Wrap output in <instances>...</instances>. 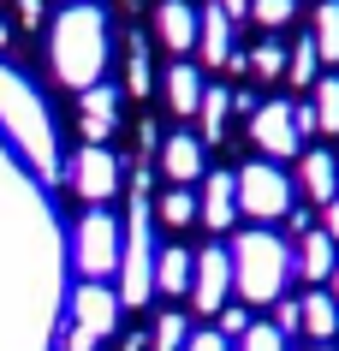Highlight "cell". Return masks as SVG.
Instances as JSON below:
<instances>
[{
    "label": "cell",
    "mask_w": 339,
    "mask_h": 351,
    "mask_svg": "<svg viewBox=\"0 0 339 351\" xmlns=\"http://www.w3.org/2000/svg\"><path fill=\"white\" fill-rule=\"evenodd\" d=\"M0 137L18 149V161L30 167V179H48L54 185L60 173V131L48 119V101L30 90V77L0 66Z\"/></svg>",
    "instance_id": "6da1fadb"
},
{
    "label": "cell",
    "mask_w": 339,
    "mask_h": 351,
    "mask_svg": "<svg viewBox=\"0 0 339 351\" xmlns=\"http://www.w3.org/2000/svg\"><path fill=\"white\" fill-rule=\"evenodd\" d=\"M48 60H54V77L66 90H95L101 72H108L113 60V30H108V12L90 6V0H77L54 19V36H48Z\"/></svg>",
    "instance_id": "7a4b0ae2"
},
{
    "label": "cell",
    "mask_w": 339,
    "mask_h": 351,
    "mask_svg": "<svg viewBox=\"0 0 339 351\" xmlns=\"http://www.w3.org/2000/svg\"><path fill=\"white\" fill-rule=\"evenodd\" d=\"M286 280H292V244L274 239L268 226H250L232 244V292L244 304H280Z\"/></svg>",
    "instance_id": "3957f363"
},
{
    "label": "cell",
    "mask_w": 339,
    "mask_h": 351,
    "mask_svg": "<svg viewBox=\"0 0 339 351\" xmlns=\"http://www.w3.org/2000/svg\"><path fill=\"white\" fill-rule=\"evenodd\" d=\"M155 226H149V191L137 179V197L125 208V244H119V304H149L155 298Z\"/></svg>",
    "instance_id": "277c9868"
},
{
    "label": "cell",
    "mask_w": 339,
    "mask_h": 351,
    "mask_svg": "<svg viewBox=\"0 0 339 351\" xmlns=\"http://www.w3.org/2000/svg\"><path fill=\"white\" fill-rule=\"evenodd\" d=\"M119 244H125V221L113 208H84L72 226V268L84 280H119Z\"/></svg>",
    "instance_id": "5b68a950"
},
{
    "label": "cell",
    "mask_w": 339,
    "mask_h": 351,
    "mask_svg": "<svg viewBox=\"0 0 339 351\" xmlns=\"http://www.w3.org/2000/svg\"><path fill=\"white\" fill-rule=\"evenodd\" d=\"M292 208H298V191H292V179H286L274 161L238 167V215H250L256 226H268V221H286Z\"/></svg>",
    "instance_id": "8992f818"
},
{
    "label": "cell",
    "mask_w": 339,
    "mask_h": 351,
    "mask_svg": "<svg viewBox=\"0 0 339 351\" xmlns=\"http://www.w3.org/2000/svg\"><path fill=\"white\" fill-rule=\"evenodd\" d=\"M226 304H232V250L226 244H203L197 268H190V310L221 315Z\"/></svg>",
    "instance_id": "52a82bcc"
},
{
    "label": "cell",
    "mask_w": 339,
    "mask_h": 351,
    "mask_svg": "<svg viewBox=\"0 0 339 351\" xmlns=\"http://www.w3.org/2000/svg\"><path fill=\"white\" fill-rule=\"evenodd\" d=\"M119 310H125V304H119V286H113V280H84V286L72 292V328H84L95 346L113 339Z\"/></svg>",
    "instance_id": "ba28073f"
},
{
    "label": "cell",
    "mask_w": 339,
    "mask_h": 351,
    "mask_svg": "<svg viewBox=\"0 0 339 351\" xmlns=\"http://www.w3.org/2000/svg\"><path fill=\"white\" fill-rule=\"evenodd\" d=\"M72 191L84 197V208H108L119 197V161H113V149L101 143H84L72 161Z\"/></svg>",
    "instance_id": "9c48e42d"
},
{
    "label": "cell",
    "mask_w": 339,
    "mask_h": 351,
    "mask_svg": "<svg viewBox=\"0 0 339 351\" xmlns=\"http://www.w3.org/2000/svg\"><path fill=\"white\" fill-rule=\"evenodd\" d=\"M250 143L262 149V161H280V155H298L303 149V131L292 119V101H262L250 113Z\"/></svg>",
    "instance_id": "30bf717a"
},
{
    "label": "cell",
    "mask_w": 339,
    "mask_h": 351,
    "mask_svg": "<svg viewBox=\"0 0 339 351\" xmlns=\"http://www.w3.org/2000/svg\"><path fill=\"white\" fill-rule=\"evenodd\" d=\"M161 167L173 185H197L208 173V143L197 131H173V137H161Z\"/></svg>",
    "instance_id": "8fae6325"
},
{
    "label": "cell",
    "mask_w": 339,
    "mask_h": 351,
    "mask_svg": "<svg viewBox=\"0 0 339 351\" xmlns=\"http://www.w3.org/2000/svg\"><path fill=\"white\" fill-rule=\"evenodd\" d=\"M197 221H203L208 232H226V226L238 221V173H203Z\"/></svg>",
    "instance_id": "7c38bea8"
},
{
    "label": "cell",
    "mask_w": 339,
    "mask_h": 351,
    "mask_svg": "<svg viewBox=\"0 0 339 351\" xmlns=\"http://www.w3.org/2000/svg\"><path fill=\"white\" fill-rule=\"evenodd\" d=\"M197 12H203V30H197V60H203V66H221V72L244 66V54L232 48V19H226L221 6H197Z\"/></svg>",
    "instance_id": "4fadbf2b"
},
{
    "label": "cell",
    "mask_w": 339,
    "mask_h": 351,
    "mask_svg": "<svg viewBox=\"0 0 339 351\" xmlns=\"http://www.w3.org/2000/svg\"><path fill=\"white\" fill-rule=\"evenodd\" d=\"M155 30L167 42L173 54H197V30H203V12L190 0H161L155 6Z\"/></svg>",
    "instance_id": "5bb4252c"
},
{
    "label": "cell",
    "mask_w": 339,
    "mask_h": 351,
    "mask_svg": "<svg viewBox=\"0 0 339 351\" xmlns=\"http://www.w3.org/2000/svg\"><path fill=\"white\" fill-rule=\"evenodd\" d=\"M298 191L310 197V203H334L339 197V161H334V149H303V161H298Z\"/></svg>",
    "instance_id": "9a60e30c"
},
{
    "label": "cell",
    "mask_w": 339,
    "mask_h": 351,
    "mask_svg": "<svg viewBox=\"0 0 339 351\" xmlns=\"http://www.w3.org/2000/svg\"><path fill=\"white\" fill-rule=\"evenodd\" d=\"M113 119H119V95L108 84H95V90L77 95V125H84V143H108L113 137Z\"/></svg>",
    "instance_id": "2e32d148"
},
{
    "label": "cell",
    "mask_w": 339,
    "mask_h": 351,
    "mask_svg": "<svg viewBox=\"0 0 339 351\" xmlns=\"http://www.w3.org/2000/svg\"><path fill=\"white\" fill-rule=\"evenodd\" d=\"M190 268H197L190 244H161V250H155V292L190 298Z\"/></svg>",
    "instance_id": "e0dca14e"
},
{
    "label": "cell",
    "mask_w": 339,
    "mask_h": 351,
    "mask_svg": "<svg viewBox=\"0 0 339 351\" xmlns=\"http://www.w3.org/2000/svg\"><path fill=\"white\" fill-rule=\"evenodd\" d=\"M161 90H167V108L179 113V119H197V113H203V95H208V84H203V72H197L190 60H179V66H173Z\"/></svg>",
    "instance_id": "ac0fdd59"
},
{
    "label": "cell",
    "mask_w": 339,
    "mask_h": 351,
    "mask_svg": "<svg viewBox=\"0 0 339 351\" xmlns=\"http://www.w3.org/2000/svg\"><path fill=\"white\" fill-rule=\"evenodd\" d=\"M292 268H298L310 286H327V280H334V268H339V262H334V239H327V232H303Z\"/></svg>",
    "instance_id": "d6986e66"
},
{
    "label": "cell",
    "mask_w": 339,
    "mask_h": 351,
    "mask_svg": "<svg viewBox=\"0 0 339 351\" xmlns=\"http://www.w3.org/2000/svg\"><path fill=\"white\" fill-rule=\"evenodd\" d=\"M303 333H310V339H334V333H339L334 292H303Z\"/></svg>",
    "instance_id": "ffe728a7"
},
{
    "label": "cell",
    "mask_w": 339,
    "mask_h": 351,
    "mask_svg": "<svg viewBox=\"0 0 339 351\" xmlns=\"http://www.w3.org/2000/svg\"><path fill=\"white\" fill-rule=\"evenodd\" d=\"M226 119H232V90H208L203 95V113H197V137H203V143H221L226 137Z\"/></svg>",
    "instance_id": "44dd1931"
},
{
    "label": "cell",
    "mask_w": 339,
    "mask_h": 351,
    "mask_svg": "<svg viewBox=\"0 0 339 351\" xmlns=\"http://www.w3.org/2000/svg\"><path fill=\"white\" fill-rule=\"evenodd\" d=\"M316 36H298L292 42V54H286V84L292 90H316Z\"/></svg>",
    "instance_id": "7402d4cb"
},
{
    "label": "cell",
    "mask_w": 339,
    "mask_h": 351,
    "mask_svg": "<svg viewBox=\"0 0 339 351\" xmlns=\"http://www.w3.org/2000/svg\"><path fill=\"white\" fill-rule=\"evenodd\" d=\"M316 54L327 60V66H339V0H321L316 6Z\"/></svg>",
    "instance_id": "603a6c76"
},
{
    "label": "cell",
    "mask_w": 339,
    "mask_h": 351,
    "mask_svg": "<svg viewBox=\"0 0 339 351\" xmlns=\"http://www.w3.org/2000/svg\"><path fill=\"white\" fill-rule=\"evenodd\" d=\"M310 108H316V131H334L339 137V77H316Z\"/></svg>",
    "instance_id": "cb8c5ba5"
},
{
    "label": "cell",
    "mask_w": 339,
    "mask_h": 351,
    "mask_svg": "<svg viewBox=\"0 0 339 351\" xmlns=\"http://www.w3.org/2000/svg\"><path fill=\"white\" fill-rule=\"evenodd\" d=\"M185 339H190L185 310H167L161 322H155V333H149V351H185Z\"/></svg>",
    "instance_id": "d4e9b609"
},
{
    "label": "cell",
    "mask_w": 339,
    "mask_h": 351,
    "mask_svg": "<svg viewBox=\"0 0 339 351\" xmlns=\"http://www.w3.org/2000/svg\"><path fill=\"white\" fill-rule=\"evenodd\" d=\"M161 221H167V226H190V221H197V197H190V185H173L167 197H161Z\"/></svg>",
    "instance_id": "484cf974"
},
{
    "label": "cell",
    "mask_w": 339,
    "mask_h": 351,
    "mask_svg": "<svg viewBox=\"0 0 339 351\" xmlns=\"http://www.w3.org/2000/svg\"><path fill=\"white\" fill-rule=\"evenodd\" d=\"M244 60H250V72H256V77H286V48H280V42H256Z\"/></svg>",
    "instance_id": "4316f807"
},
{
    "label": "cell",
    "mask_w": 339,
    "mask_h": 351,
    "mask_svg": "<svg viewBox=\"0 0 339 351\" xmlns=\"http://www.w3.org/2000/svg\"><path fill=\"white\" fill-rule=\"evenodd\" d=\"M250 19L262 24V30H280V24L298 19V0H250Z\"/></svg>",
    "instance_id": "83f0119b"
},
{
    "label": "cell",
    "mask_w": 339,
    "mask_h": 351,
    "mask_svg": "<svg viewBox=\"0 0 339 351\" xmlns=\"http://www.w3.org/2000/svg\"><path fill=\"white\" fill-rule=\"evenodd\" d=\"M238 351H292V346H286V333L274 328V322H250L244 339H238Z\"/></svg>",
    "instance_id": "f1b7e54d"
},
{
    "label": "cell",
    "mask_w": 339,
    "mask_h": 351,
    "mask_svg": "<svg viewBox=\"0 0 339 351\" xmlns=\"http://www.w3.org/2000/svg\"><path fill=\"white\" fill-rule=\"evenodd\" d=\"M274 328L292 339V333H303V298H280L274 304Z\"/></svg>",
    "instance_id": "f546056e"
},
{
    "label": "cell",
    "mask_w": 339,
    "mask_h": 351,
    "mask_svg": "<svg viewBox=\"0 0 339 351\" xmlns=\"http://www.w3.org/2000/svg\"><path fill=\"white\" fill-rule=\"evenodd\" d=\"M214 322H221V328H214V333H221V339H244V328H250V315H244V304H226V310L214 315Z\"/></svg>",
    "instance_id": "4dcf8cb0"
},
{
    "label": "cell",
    "mask_w": 339,
    "mask_h": 351,
    "mask_svg": "<svg viewBox=\"0 0 339 351\" xmlns=\"http://www.w3.org/2000/svg\"><path fill=\"white\" fill-rule=\"evenodd\" d=\"M149 84H155V72H149V54H143V42L131 48V90L137 95H149Z\"/></svg>",
    "instance_id": "1f68e13d"
},
{
    "label": "cell",
    "mask_w": 339,
    "mask_h": 351,
    "mask_svg": "<svg viewBox=\"0 0 339 351\" xmlns=\"http://www.w3.org/2000/svg\"><path fill=\"white\" fill-rule=\"evenodd\" d=\"M185 351H232V339H221V333L208 328V333H190V339H185Z\"/></svg>",
    "instance_id": "d6a6232c"
},
{
    "label": "cell",
    "mask_w": 339,
    "mask_h": 351,
    "mask_svg": "<svg viewBox=\"0 0 339 351\" xmlns=\"http://www.w3.org/2000/svg\"><path fill=\"white\" fill-rule=\"evenodd\" d=\"M292 119H298V131H303V137L316 131V108H310V101H292Z\"/></svg>",
    "instance_id": "836d02e7"
},
{
    "label": "cell",
    "mask_w": 339,
    "mask_h": 351,
    "mask_svg": "<svg viewBox=\"0 0 339 351\" xmlns=\"http://www.w3.org/2000/svg\"><path fill=\"white\" fill-rule=\"evenodd\" d=\"M321 232H327V239L339 244V197H334V203H327V208H321Z\"/></svg>",
    "instance_id": "e575fe53"
},
{
    "label": "cell",
    "mask_w": 339,
    "mask_h": 351,
    "mask_svg": "<svg viewBox=\"0 0 339 351\" xmlns=\"http://www.w3.org/2000/svg\"><path fill=\"white\" fill-rule=\"evenodd\" d=\"M42 6H48V0H18V19L30 24V30H36V24H42Z\"/></svg>",
    "instance_id": "d590c367"
},
{
    "label": "cell",
    "mask_w": 339,
    "mask_h": 351,
    "mask_svg": "<svg viewBox=\"0 0 339 351\" xmlns=\"http://www.w3.org/2000/svg\"><path fill=\"white\" fill-rule=\"evenodd\" d=\"M214 6H221L226 19H244V12H250V0H214Z\"/></svg>",
    "instance_id": "8d00e7d4"
},
{
    "label": "cell",
    "mask_w": 339,
    "mask_h": 351,
    "mask_svg": "<svg viewBox=\"0 0 339 351\" xmlns=\"http://www.w3.org/2000/svg\"><path fill=\"white\" fill-rule=\"evenodd\" d=\"M6 42H12V30H6V19H0V54H6Z\"/></svg>",
    "instance_id": "74e56055"
},
{
    "label": "cell",
    "mask_w": 339,
    "mask_h": 351,
    "mask_svg": "<svg viewBox=\"0 0 339 351\" xmlns=\"http://www.w3.org/2000/svg\"><path fill=\"white\" fill-rule=\"evenodd\" d=\"M327 292H334V304H339V268H334V280H327Z\"/></svg>",
    "instance_id": "f35d334b"
},
{
    "label": "cell",
    "mask_w": 339,
    "mask_h": 351,
    "mask_svg": "<svg viewBox=\"0 0 339 351\" xmlns=\"http://www.w3.org/2000/svg\"><path fill=\"white\" fill-rule=\"evenodd\" d=\"M310 351H339V346H310Z\"/></svg>",
    "instance_id": "ab89813d"
},
{
    "label": "cell",
    "mask_w": 339,
    "mask_h": 351,
    "mask_svg": "<svg viewBox=\"0 0 339 351\" xmlns=\"http://www.w3.org/2000/svg\"><path fill=\"white\" fill-rule=\"evenodd\" d=\"M72 6H77V0H72Z\"/></svg>",
    "instance_id": "60d3db41"
}]
</instances>
